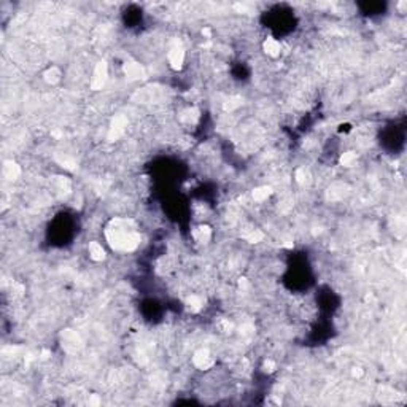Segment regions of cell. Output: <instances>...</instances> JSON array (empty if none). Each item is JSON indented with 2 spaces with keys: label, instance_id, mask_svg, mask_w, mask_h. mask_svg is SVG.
Returning <instances> with one entry per match:
<instances>
[{
  "label": "cell",
  "instance_id": "obj_1",
  "mask_svg": "<svg viewBox=\"0 0 407 407\" xmlns=\"http://www.w3.org/2000/svg\"><path fill=\"white\" fill-rule=\"evenodd\" d=\"M107 240L114 250L132 251L140 244V235L137 234V226L132 220L116 218L107 227Z\"/></svg>",
  "mask_w": 407,
  "mask_h": 407
},
{
  "label": "cell",
  "instance_id": "obj_2",
  "mask_svg": "<svg viewBox=\"0 0 407 407\" xmlns=\"http://www.w3.org/2000/svg\"><path fill=\"white\" fill-rule=\"evenodd\" d=\"M127 124H129V121H127V116L124 114H116L113 119H112V124L108 127V132H107V140H110V142H114V140H118L124 136V132L127 129Z\"/></svg>",
  "mask_w": 407,
  "mask_h": 407
},
{
  "label": "cell",
  "instance_id": "obj_3",
  "mask_svg": "<svg viewBox=\"0 0 407 407\" xmlns=\"http://www.w3.org/2000/svg\"><path fill=\"white\" fill-rule=\"evenodd\" d=\"M184 57H186V53H184V48L181 46V43H172V46L167 51V62L169 66L174 70H180L184 64Z\"/></svg>",
  "mask_w": 407,
  "mask_h": 407
},
{
  "label": "cell",
  "instance_id": "obj_4",
  "mask_svg": "<svg viewBox=\"0 0 407 407\" xmlns=\"http://www.w3.org/2000/svg\"><path fill=\"white\" fill-rule=\"evenodd\" d=\"M107 80H108V67H107V62L102 61L95 66L94 72H92L91 89H94V91H100V89L105 86Z\"/></svg>",
  "mask_w": 407,
  "mask_h": 407
},
{
  "label": "cell",
  "instance_id": "obj_5",
  "mask_svg": "<svg viewBox=\"0 0 407 407\" xmlns=\"http://www.w3.org/2000/svg\"><path fill=\"white\" fill-rule=\"evenodd\" d=\"M193 364L197 369H201V371H207V369H210L215 364V358H213V355L210 353L208 348H199L193 355Z\"/></svg>",
  "mask_w": 407,
  "mask_h": 407
},
{
  "label": "cell",
  "instance_id": "obj_6",
  "mask_svg": "<svg viewBox=\"0 0 407 407\" xmlns=\"http://www.w3.org/2000/svg\"><path fill=\"white\" fill-rule=\"evenodd\" d=\"M123 70H124V75L129 80H142V78H145V76H146V72H145L143 66H140L138 62H134V61L124 62Z\"/></svg>",
  "mask_w": 407,
  "mask_h": 407
},
{
  "label": "cell",
  "instance_id": "obj_7",
  "mask_svg": "<svg viewBox=\"0 0 407 407\" xmlns=\"http://www.w3.org/2000/svg\"><path fill=\"white\" fill-rule=\"evenodd\" d=\"M80 336L76 334V331H66L64 333V343H62V347L66 352H76L80 347Z\"/></svg>",
  "mask_w": 407,
  "mask_h": 407
},
{
  "label": "cell",
  "instance_id": "obj_8",
  "mask_svg": "<svg viewBox=\"0 0 407 407\" xmlns=\"http://www.w3.org/2000/svg\"><path fill=\"white\" fill-rule=\"evenodd\" d=\"M263 49L269 57H278L282 54V43L275 38H266L263 43Z\"/></svg>",
  "mask_w": 407,
  "mask_h": 407
},
{
  "label": "cell",
  "instance_id": "obj_9",
  "mask_svg": "<svg viewBox=\"0 0 407 407\" xmlns=\"http://www.w3.org/2000/svg\"><path fill=\"white\" fill-rule=\"evenodd\" d=\"M88 251H89V258H91L92 261H102V259H105V250H104V247H102L100 242H97V240L89 242Z\"/></svg>",
  "mask_w": 407,
  "mask_h": 407
},
{
  "label": "cell",
  "instance_id": "obj_10",
  "mask_svg": "<svg viewBox=\"0 0 407 407\" xmlns=\"http://www.w3.org/2000/svg\"><path fill=\"white\" fill-rule=\"evenodd\" d=\"M210 237H212V229H210L208 226L201 225L193 231V239L196 242H199V244H207V242L210 240Z\"/></svg>",
  "mask_w": 407,
  "mask_h": 407
},
{
  "label": "cell",
  "instance_id": "obj_11",
  "mask_svg": "<svg viewBox=\"0 0 407 407\" xmlns=\"http://www.w3.org/2000/svg\"><path fill=\"white\" fill-rule=\"evenodd\" d=\"M21 175V169H19V165L15 162H6L3 165V177L6 180H16V178Z\"/></svg>",
  "mask_w": 407,
  "mask_h": 407
},
{
  "label": "cell",
  "instance_id": "obj_12",
  "mask_svg": "<svg viewBox=\"0 0 407 407\" xmlns=\"http://www.w3.org/2000/svg\"><path fill=\"white\" fill-rule=\"evenodd\" d=\"M43 78H45V81L48 83V85H57V83L62 80V73L57 67H51V68L46 70V72H45Z\"/></svg>",
  "mask_w": 407,
  "mask_h": 407
},
{
  "label": "cell",
  "instance_id": "obj_13",
  "mask_svg": "<svg viewBox=\"0 0 407 407\" xmlns=\"http://www.w3.org/2000/svg\"><path fill=\"white\" fill-rule=\"evenodd\" d=\"M271 193H272V189L269 186H259V188H254L253 189L251 197H253L254 202H263V201H266L267 197L271 196Z\"/></svg>",
  "mask_w": 407,
  "mask_h": 407
},
{
  "label": "cell",
  "instance_id": "obj_14",
  "mask_svg": "<svg viewBox=\"0 0 407 407\" xmlns=\"http://www.w3.org/2000/svg\"><path fill=\"white\" fill-rule=\"evenodd\" d=\"M186 304H188V307L191 309V312H199L204 307V299L201 296H197V294H191L186 299Z\"/></svg>",
  "mask_w": 407,
  "mask_h": 407
},
{
  "label": "cell",
  "instance_id": "obj_15",
  "mask_svg": "<svg viewBox=\"0 0 407 407\" xmlns=\"http://www.w3.org/2000/svg\"><path fill=\"white\" fill-rule=\"evenodd\" d=\"M356 161V153L355 151H345L343 155L340 156V164L342 165H347V167H350V165H353Z\"/></svg>",
  "mask_w": 407,
  "mask_h": 407
}]
</instances>
